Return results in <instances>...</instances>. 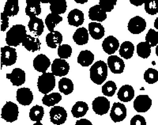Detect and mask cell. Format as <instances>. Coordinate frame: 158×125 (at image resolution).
I'll return each mask as SVG.
<instances>
[{
	"label": "cell",
	"instance_id": "1",
	"mask_svg": "<svg viewBox=\"0 0 158 125\" xmlns=\"http://www.w3.org/2000/svg\"><path fill=\"white\" fill-rule=\"evenodd\" d=\"M28 34L23 25H15L8 30L6 35V42L7 46L17 47L22 44Z\"/></svg>",
	"mask_w": 158,
	"mask_h": 125
},
{
	"label": "cell",
	"instance_id": "2",
	"mask_svg": "<svg viewBox=\"0 0 158 125\" xmlns=\"http://www.w3.org/2000/svg\"><path fill=\"white\" fill-rule=\"evenodd\" d=\"M108 64L104 61H97L90 67V79L97 85L104 83L108 77Z\"/></svg>",
	"mask_w": 158,
	"mask_h": 125
},
{
	"label": "cell",
	"instance_id": "3",
	"mask_svg": "<svg viewBox=\"0 0 158 125\" xmlns=\"http://www.w3.org/2000/svg\"><path fill=\"white\" fill-rule=\"evenodd\" d=\"M56 86V77L52 72H46L39 76L37 80L38 90L46 95L54 89Z\"/></svg>",
	"mask_w": 158,
	"mask_h": 125
},
{
	"label": "cell",
	"instance_id": "4",
	"mask_svg": "<svg viewBox=\"0 0 158 125\" xmlns=\"http://www.w3.org/2000/svg\"><path fill=\"white\" fill-rule=\"evenodd\" d=\"M19 111L18 106L12 101H7L2 107L1 111V117L5 121L13 123L18 120Z\"/></svg>",
	"mask_w": 158,
	"mask_h": 125
},
{
	"label": "cell",
	"instance_id": "5",
	"mask_svg": "<svg viewBox=\"0 0 158 125\" xmlns=\"http://www.w3.org/2000/svg\"><path fill=\"white\" fill-rule=\"evenodd\" d=\"M18 55L16 49L13 47L4 46L1 48V62L2 66H12L16 62Z\"/></svg>",
	"mask_w": 158,
	"mask_h": 125
},
{
	"label": "cell",
	"instance_id": "6",
	"mask_svg": "<svg viewBox=\"0 0 158 125\" xmlns=\"http://www.w3.org/2000/svg\"><path fill=\"white\" fill-rule=\"evenodd\" d=\"M49 115L51 122L56 125L63 124L67 118V110L63 107L59 106L52 107L49 112Z\"/></svg>",
	"mask_w": 158,
	"mask_h": 125
},
{
	"label": "cell",
	"instance_id": "7",
	"mask_svg": "<svg viewBox=\"0 0 158 125\" xmlns=\"http://www.w3.org/2000/svg\"><path fill=\"white\" fill-rule=\"evenodd\" d=\"M110 117L115 123L122 122L127 117V108L120 102H115L111 106Z\"/></svg>",
	"mask_w": 158,
	"mask_h": 125
},
{
	"label": "cell",
	"instance_id": "8",
	"mask_svg": "<svg viewBox=\"0 0 158 125\" xmlns=\"http://www.w3.org/2000/svg\"><path fill=\"white\" fill-rule=\"evenodd\" d=\"M93 110L96 114L103 116L108 113L110 109V101L105 97H98L92 103Z\"/></svg>",
	"mask_w": 158,
	"mask_h": 125
},
{
	"label": "cell",
	"instance_id": "9",
	"mask_svg": "<svg viewBox=\"0 0 158 125\" xmlns=\"http://www.w3.org/2000/svg\"><path fill=\"white\" fill-rule=\"evenodd\" d=\"M70 71V65L65 59H56L52 64V73L55 76L63 77Z\"/></svg>",
	"mask_w": 158,
	"mask_h": 125
},
{
	"label": "cell",
	"instance_id": "10",
	"mask_svg": "<svg viewBox=\"0 0 158 125\" xmlns=\"http://www.w3.org/2000/svg\"><path fill=\"white\" fill-rule=\"evenodd\" d=\"M133 106L138 113H146L152 106V100L148 95H139L134 101Z\"/></svg>",
	"mask_w": 158,
	"mask_h": 125
},
{
	"label": "cell",
	"instance_id": "11",
	"mask_svg": "<svg viewBox=\"0 0 158 125\" xmlns=\"http://www.w3.org/2000/svg\"><path fill=\"white\" fill-rule=\"evenodd\" d=\"M146 28V20L140 16H136L131 18L128 22L127 29L132 34H140Z\"/></svg>",
	"mask_w": 158,
	"mask_h": 125
},
{
	"label": "cell",
	"instance_id": "12",
	"mask_svg": "<svg viewBox=\"0 0 158 125\" xmlns=\"http://www.w3.org/2000/svg\"><path fill=\"white\" fill-rule=\"evenodd\" d=\"M108 67L113 74H122L125 69V63L121 58L117 55H110L108 58Z\"/></svg>",
	"mask_w": 158,
	"mask_h": 125
},
{
	"label": "cell",
	"instance_id": "13",
	"mask_svg": "<svg viewBox=\"0 0 158 125\" xmlns=\"http://www.w3.org/2000/svg\"><path fill=\"white\" fill-rule=\"evenodd\" d=\"M17 101L22 106H29L33 101V94L29 88H20L17 90Z\"/></svg>",
	"mask_w": 158,
	"mask_h": 125
},
{
	"label": "cell",
	"instance_id": "14",
	"mask_svg": "<svg viewBox=\"0 0 158 125\" xmlns=\"http://www.w3.org/2000/svg\"><path fill=\"white\" fill-rule=\"evenodd\" d=\"M6 79L10 81L13 86H22L25 82V72L21 68H15L10 74H6Z\"/></svg>",
	"mask_w": 158,
	"mask_h": 125
},
{
	"label": "cell",
	"instance_id": "15",
	"mask_svg": "<svg viewBox=\"0 0 158 125\" xmlns=\"http://www.w3.org/2000/svg\"><path fill=\"white\" fill-rule=\"evenodd\" d=\"M51 66V61L48 56L44 54H40L33 59V67L36 71L40 73H46L49 67Z\"/></svg>",
	"mask_w": 158,
	"mask_h": 125
},
{
	"label": "cell",
	"instance_id": "16",
	"mask_svg": "<svg viewBox=\"0 0 158 125\" xmlns=\"http://www.w3.org/2000/svg\"><path fill=\"white\" fill-rule=\"evenodd\" d=\"M119 42L113 36H108L102 42V48L108 55H112L118 49H119Z\"/></svg>",
	"mask_w": 158,
	"mask_h": 125
},
{
	"label": "cell",
	"instance_id": "17",
	"mask_svg": "<svg viewBox=\"0 0 158 125\" xmlns=\"http://www.w3.org/2000/svg\"><path fill=\"white\" fill-rule=\"evenodd\" d=\"M28 27L31 32L34 34L35 36L39 37L41 36V34L43 33L44 24L40 18H37V17H32L29 19Z\"/></svg>",
	"mask_w": 158,
	"mask_h": 125
},
{
	"label": "cell",
	"instance_id": "18",
	"mask_svg": "<svg viewBox=\"0 0 158 125\" xmlns=\"http://www.w3.org/2000/svg\"><path fill=\"white\" fill-rule=\"evenodd\" d=\"M67 20H68V23L70 25L79 27L84 23V14L82 11H79L78 9L72 10L68 14Z\"/></svg>",
	"mask_w": 158,
	"mask_h": 125
},
{
	"label": "cell",
	"instance_id": "19",
	"mask_svg": "<svg viewBox=\"0 0 158 125\" xmlns=\"http://www.w3.org/2000/svg\"><path fill=\"white\" fill-rule=\"evenodd\" d=\"M117 97L123 102L131 101L135 97V89L130 85H124L118 89Z\"/></svg>",
	"mask_w": 158,
	"mask_h": 125
},
{
	"label": "cell",
	"instance_id": "20",
	"mask_svg": "<svg viewBox=\"0 0 158 125\" xmlns=\"http://www.w3.org/2000/svg\"><path fill=\"white\" fill-rule=\"evenodd\" d=\"M89 18L94 22H102L107 18V15L100 6L95 5L89 11Z\"/></svg>",
	"mask_w": 158,
	"mask_h": 125
},
{
	"label": "cell",
	"instance_id": "21",
	"mask_svg": "<svg viewBox=\"0 0 158 125\" xmlns=\"http://www.w3.org/2000/svg\"><path fill=\"white\" fill-rule=\"evenodd\" d=\"M73 40L77 45H86L89 41V30L85 27H79L73 35Z\"/></svg>",
	"mask_w": 158,
	"mask_h": 125
},
{
	"label": "cell",
	"instance_id": "22",
	"mask_svg": "<svg viewBox=\"0 0 158 125\" xmlns=\"http://www.w3.org/2000/svg\"><path fill=\"white\" fill-rule=\"evenodd\" d=\"M63 42V35L59 31L49 32L46 36V44L51 48H56Z\"/></svg>",
	"mask_w": 158,
	"mask_h": 125
},
{
	"label": "cell",
	"instance_id": "23",
	"mask_svg": "<svg viewBox=\"0 0 158 125\" xmlns=\"http://www.w3.org/2000/svg\"><path fill=\"white\" fill-rule=\"evenodd\" d=\"M104 26L99 22H91L89 24V33L94 40H101L104 36Z\"/></svg>",
	"mask_w": 158,
	"mask_h": 125
},
{
	"label": "cell",
	"instance_id": "24",
	"mask_svg": "<svg viewBox=\"0 0 158 125\" xmlns=\"http://www.w3.org/2000/svg\"><path fill=\"white\" fill-rule=\"evenodd\" d=\"M22 46L25 47V49L29 52H35L40 49V41L38 37L28 35L27 37L25 38L22 43Z\"/></svg>",
	"mask_w": 158,
	"mask_h": 125
},
{
	"label": "cell",
	"instance_id": "25",
	"mask_svg": "<svg viewBox=\"0 0 158 125\" xmlns=\"http://www.w3.org/2000/svg\"><path fill=\"white\" fill-rule=\"evenodd\" d=\"M26 7H25V15L29 18L36 17L41 14V6L40 2L36 1H26Z\"/></svg>",
	"mask_w": 158,
	"mask_h": 125
},
{
	"label": "cell",
	"instance_id": "26",
	"mask_svg": "<svg viewBox=\"0 0 158 125\" xmlns=\"http://www.w3.org/2000/svg\"><path fill=\"white\" fill-rule=\"evenodd\" d=\"M135 45L130 42V41H124L123 43L120 45L118 52L119 55L122 58L125 59H131L135 52Z\"/></svg>",
	"mask_w": 158,
	"mask_h": 125
},
{
	"label": "cell",
	"instance_id": "27",
	"mask_svg": "<svg viewBox=\"0 0 158 125\" xmlns=\"http://www.w3.org/2000/svg\"><path fill=\"white\" fill-rule=\"evenodd\" d=\"M89 106L84 101H77L71 109V113L74 118H81L86 114Z\"/></svg>",
	"mask_w": 158,
	"mask_h": 125
},
{
	"label": "cell",
	"instance_id": "28",
	"mask_svg": "<svg viewBox=\"0 0 158 125\" xmlns=\"http://www.w3.org/2000/svg\"><path fill=\"white\" fill-rule=\"evenodd\" d=\"M94 61V55L89 50H83L77 56V62L82 67H89Z\"/></svg>",
	"mask_w": 158,
	"mask_h": 125
},
{
	"label": "cell",
	"instance_id": "29",
	"mask_svg": "<svg viewBox=\"0 0 158 125\" xmlns=\"http://www.w3.org/2000/svg\"><path fill=\"white\" fill-rule=\"evenodd\" d=\"M63 21V18L60 17V15H55V14H49L47 15L45 18V25L47 26L48 29L50 31V32H55L54 29L56 28V25L59 24Z\"/></svg>",
	"mask_w": 158,
	"mask_h": 125
},
{
	"label": "cell",
	"instance_id": "30",
	"mask_svg": "<svg viewBox=\"0 0 158 125\" xmlns=\"http://www.w3.org/2000/svg\"><path fill=\"white\" fill-rule=\"evenodd\" d=\"M3 12L8 17L15 16L19 12V6L18 1L17 0H8L4 6Z\"/></svg>",
	"mask_w": 158,
	"mask_h": 125
},
{
	"label": "cell",
	"instance_id": "31",
	"mask_svg": "<svg viewBox=\"0 0 158 125\" xmlns=\"http://www.w3.org/2000/svg\"><path fill=\"white\" fill-rule=\"evenodd\" d=\"M62 100V96L59 93H52L46 94L43 97L42 102L44 106L48 107H54L56 104L60 102Z\"/></svg>",
	"mask_w": 158,
	"mask_h": 125
},
{
	"label": "cell",
	"instance_id": "32",
	"mask_svg": "<svg viewBox=\"0 0 158 125\" xmlns=\"http://www.w3.org/2000/svg\"><path fill=\"white\" fill-rule=\"evenodd\" d=\"M59 91L65 95H69L74 90V83L67 78H62L59 82Z\"/></svg>",
	"mask_w": 158,
	"mask_h": 125
},
{
	"label": "cell",
	"instance_id": "33",
	"mask_svg": "<svg viewBox=\"0 0 158 125\" xmlns=\"http://www.w3.org/2000/svg\"><path fill=\"white\" fill-rule=\"evenodd\" d=\"M29 118L32 121L40 122L44 116V109L40 106H34L29 111Z\"/></svg>",
	"mask_w": 158,
	"mask_h": 125
},
{
	"label": "cell",
	"instance_id": "34",
	"mask_svg": "<svg viewBox=\"0 0 158 125\" xmlns=\"http://www.w3.org/2000/svg\"><path fill=\"white\" fill-rule=\"evenodd\" d=\"M151 45L148 42H140L136 47L137 54L142 59H147L151 54Z\"/></svg>",
	"mask_w": 158,
	"mask_h": 125
},
{
	"label": "cell",
	"instance_id": "35",
	"mask_svg": "<svg viewBox=\"0 0 158 125\" xmlns=\"http://www.w3.org/2000/svg\"><path fill=\"white\" fill-rule=\"evenodd\" d=\"M67 4L66 1H59V2H50V11L52 14L60 15L64 14L67 11Z\"/></svg>",
	"mask_w": 158,
	"mask_h": 125
},
{
	"label": "cell",
	"instance_id": "36",
	"mask_svg": "<svg viewBox=\"0 0 158 125\" xmlns=\"http://www.w3.org/2000/svg\"><path fill=\"white\" fill-rule=\"evenodd\" d=\"M144 80L149 84H154L158 81V71L154 68H149L144 73Z\"/></svg>",
	"mask_w": 158,
	"mask_h": 125
},
{
	"label": "cell",
	"instance_id": "37",
	"mask_svg": "<svg viewBox=\"0 0 158 125\" xmlns=\"http://www.w3.org/2000/svg\"><path fill=\"white\" fill-rule=\"evenodd\" d=\"M117 89L116 84L113 81H108L102 86V93L106 97H112Z\"/></svg>",
	"mask_w": 158,
	"mask_h": 125
},
{
	"label": "cell",
	"instance_id": "38",
	"mask_svg": "<svg viewBox=\"0 0 158 125\" xmlns=\"http://www.w3.org/2000/svg\"><path fill=\"white\" fill-rule=\"evenodd\" d=\"M72 55V48L69 45H62L58 48V55L59 59H68Z\"/></svg>",
	"mask_w": 158,
	"mask_h": 125
},
{
	"label": "cell",
	"instance_id": "39",
	"mask_svg": "<svg viewBox=\"0 0 158 125\" xmlns=\"http://www.w3.org/2000/svg\"><path fill=\"white\" fill-rule=\"evenodd\" d=\"M146 41L148 42L151 47H156L158 45V32L155 29H149L146 36Z\"/></svg>",
	"mask_w": 158,
	"mask_h": 125
},
{
	"label": "cell",
	"instance_id": "40",
	"mask_svg": "<svg viewBox=\"0 0 158 125\" xmlns=\"http://www.w3.org/2000/svg\"><path fill=\"white\" fill-rule=\"evenodd\" d=\"M145 10H146V12L149 15H156L158 13V0L146 2L145 3Z\"/></svg>",
	"mask_w": 158,
	"mask_h": 125
},
{
	"label": "cell",
	"instance_id": "41",
	"mask_svg": "<svg viewBox=\"0 0 158 125\" xmlns=\"http://www.w3.org/2000/svg\"><path fill=\"white\" fill-rule=\"evenodd\" d=\"M117 2L116 1H113V2H111V1H102L101 0L99 2V6H101V9L104 11V12H111L112 10L114 9L115 6L116 5Z\"/></svg>",
	"mask_w": 158,
	"mask_h": 125
},
{
	"label": "cell",
	"instance_id": "42",
	"mask_svg": "<svg viewBox=\"0 0 158 125\" xmlns=\"http://www.w3.org/2000/svg\"><path fill=\"white\" fill-rule=\"evenodd\" d=\"M131 125H146V119L141 115H135L131 120Z\"/></svg>",
	"mask_w": 158,
	"mask_h": 125
},
{
	"label": "cell",
	"instance_id": "43",
	"mask_svg": "<svg viewBox=\"0 0 158 125\" xmlns=\"http://www.w3.org/2000/svg\"><path fill=\"white\" fill-rule=\"evenodd\" d=\"M9 27V17L4 12L1 13V31L4 32Z\"/></svg>",
	"mask_w": 158,
	"mask_h": 125
},
{
	"label": "cell",
	"instance_id": "44",
	"mask_svg": "<svg viewBox=\"0 0 158 125\" xmlns=\"http://www.w3.org/2000/svg\"><path fill=\"white\" fill-rule=\"evenodd\" d=\"M75 125H93L92 122L90 120H87V119H80V120H77L75 123Z\"/></svg>",
	"mask_w": 158,
	"mask_h": 125
},
{
	"label": "cell",
	"instance_id": "45",
	"mask_svg": "<svg viewBox=\"0 0 158 125\" xmlns=\"http://www.w3.org/2000/svg\"><path fill=\"white\" fill-rule=\"evenodd\" d=\"M154 27H155V29H157V30H158V17L156 18V20H155Z\"/></svg>",
	"mask_w": 158,
	"mask_h": 125
},
{
	"label": "cell",
	"instance_id": "46",
	"mask_svg": "<svg viewBox=\"0 0 158 125\" xmlns=\"http://www.w3.org/2000/svg\"><path fill=\"white\" fill-rule=\"evenodd\" d=\"M131 3L133 4L134 6H141V5H142V4H143V3H142V2H141V3H136V2H132V1H131Z\"/></svg>",
	"mask_w": 158,
	"mask_h": 125
},
{
	"label": "cell",
	"instance_id": "47",
	"mask_svg": "<svg viewBox=\"0 0 158 125\" xmlns=\"http://www.w3.org/2000/svg\"><path fill=\"white\" fill-rule=\"evenodd\" d=\"M33 125H44V124H42L41 122H36Z\"/></svg>",
	"mask_w": 158,
	"mask_h": 125
},
{
	"label": "cell",
	"instance_id": "48",
	"mask_svg": "<svg viewBox=\"0 0 158 125\" xmlns=\"http://www.w3.org/2000/svg\"><path fill=\"white\" fill-rule=\"evenodd\" d=\"M155 52H156V55L158 56V45L156 47V50H155Z\"/></svg>",
	"mask_w": 158,
	"mask_h": 125
},
{
	"label": "cell",
	"instance_id": "49",
	"mask_svg": "<svg viewBox=\"0 0 158 125\" xmlns=\"http://www.w3.org/2000/svg\"><path fill=\"white\" fill-rule=\"evenodd\" d=\"M87 1H85V2H78V1H76V2H77V3H85Z\"/></svg>",
	"mask_w": 158,
	"mask_h": 125
}]
</instances>
